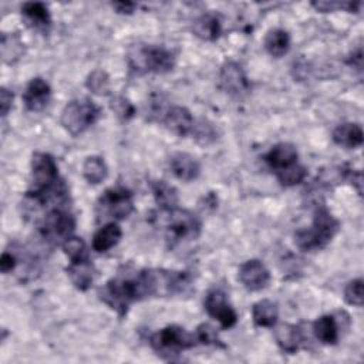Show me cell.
Instances as JSON below:
<instances>
[{"mask_svg":"<svg viewBox=\"0 0 364 364\" xmlns=\"http://www.w3.org/2000/svg\"><path fill=\"white\" fill-rule=\"evenodd\" d=\"M192 279L188 272L165 269H142L132 274H118L100 290L98 299L124 317L129 307L149 297H165L185 293Z\"/></svg>","mask_w":364,"mask_h":364,"instance_id":"obj_1","label":"cell"},{"mask_svg":"<svg viewBox=\"0 0 364 364\" xmlns=\"http://www.w3.org/2000/svg\"><path fill=\"white\" fill-rule=\"evenodd\" d=\"M340 223L333 213L320 205L314 210L310 228L299 229L294 233V243L301 252H317L324 249L338 232Z\"/></svg>","mask_w":364,"mask_h":364,"instance_id":"obj_2","label":"cell"},{"mask_svg":"<svg viewBox=\"0 0 364 364\" xmlns=\"http://www.w3.org/2000/svg\"><path fill=\"white\" fill-rule=\"evenodd\" d=\"M127 63L136 74H165L175 67L176 57L162 46L136 43L128 48Z\"/></svg>","mask_w":364,"mask_h":364,"instance_id":"obj_3","label":"cell"},{"mask_svg":"<svg viewBox=\"0 0 364 364\" xmlns=\"http://www.w3.org/2000/svg\"><path fill=\"white\" fill-rule=\"evenodd\" d=\"M198 344L195 334L188 333L182 326L169 324L149 337V346L164 360H175L182 351Z\"/></svg>","mask_w":364,"mask_h":364,"instance_id":"obj_4","label":"cell"},{"mask_svg":"<svg viewBox=\"0 0 364 364\" xmlns=\"http://www.w3.org/2000/svg\"><path fill=\"white\" fill-rule=\"evenodd\" d=\"M101 115V108L90 98H75L67 102L61 111L60 122L73 136L81 135L92 127Z\"/></svg>","mask_w":364,"mask_h":364,"instance_id":"obj_5","label":"cell"},{"mask_svg":"<svg viewBox=\"0 0 364 364\" xmlns=\"http://www.w3.org/2000/svg\"><path fill=\"white\" fill-rule=\"evenodd\" d=\"M75 229V219L67 206L50 208L37 222V230L47 243L58 245L73 236Z\"/></svg>","mask_w":364,"mask_h":364,"instance_id":"obj_6","label":"cell"},{"mask_svg":"<svg viewBox=\"0 0 364 364\" xmlns=\"http://www.w3.org/2000/svg\"><path fill=\"white\" fill-rule=\"evenodd\" d=\"M165 213V235L168 242L179 243L182 240H193L200 235V220L191 210L175 208Z\"/></svg>","mask_w":364,"mask_h":364,"instance_id":"obj_7","label":"cell"},{"mask_svg":"<svg viewBox=\"0 0 364 364\" xmlns=\"http://www.w3.org/2000/svg\"><path fill=\"white\" fill-rule=\"evenodd\" d=\"M97 212L100 218L127 219L134 212V196L131 191L122 186L107 189L97 202Z\"/></svg>","mask_w":364,"mask_h":364,"instance_id":"obj_8","label":"cell"},{"mask_svg":"<svg viewBox=\"0 0 364 364\" xmlns=\"http://www.w3.org/2000/svg\"><path fill=\"white\" fill-rule=\"evenodd\" d=\"M61 179L55 159L47 152H34L31 156V185L30 192H47Z\"/></svg>","mask_w":364,"mask_h":364,"instance_id":"obj_9","label":"cell"},{"mask_svg":"<svg viewBox=\"0 0 364 364\" xmlns=\"http://www.w3.org/2000/svg\"><path fill=\"white\" fill-rule=\"evenodd\" d=\"M218 81L220 90L233 98H243L250 92V81L236 61H225L220 65Z\"/></svg>","mask_w":364,"mask_h":364,"instance_id":"obj_10","label":"cell"},{"mask_svg":"<svg viewBox=\"0 0 364 364\" xmlns=\"http://www.w3.org/2000/svg\"><path fill=\"white\" fill-rule=\"evenodd\" d=\"M203 306L206 313L219 321L223 328H232L237 323V314L232 304L228 301L226 293L220 289H212L208 291Z\"/></svg>","mask_w":364,"mask_h":364,"instance_id":"obj_11","label":"cell"},{"mask_svg":"<svg viewBox=\"0 0 364 364\" xmlns=\"http://www.w3.org/2000/svg\"><path fill=\"white\" fill-rule=\"evenodd\" d=\"M237 279L246 290L259 291L267 287L270 282V272L262 260L250 259L240 264Z\"/></svg>","mask_w":364,"mask_h":364,"instance_id":"obj_12","label":"cell"},{"mask_svg":"<svg viewBox=\"0 0 364 364\" xmlns=\"http://www.w3.org/2000/svg\"><path fill=\"white\" fill-rule=\"evenodd\" d=\"M50 100H51L50 84L41 77L31 78L23 92L24 107L31 112H38V111H43L50 104Z\"/></svg>","mask_w":364,"mask_h":364,"instance_id":"obj_13","label":"cell"},{"mask_svg":"<svg viewBox=\"0 0 364 364\" xmlns=\"http://www.w3.org/2000/svg\"><path fill=\"white\" fill-rule=\"evenodd\" d=\"M161 122L169 132L182 138V136L191 135L195 119L186 107L172 105L168 108Z\"/></svg>","mask_w":364,"mask_h":364,"instance_id":"obj_14","label":"cell"},{"mask_svg":"<svg viewBox=\"0 0 364 364\" xmlns=\"http://www.w3.org/2000/svg\"><path fill=\"white\" fill-rule=\"evenodd\" d=\"M21 17L30 28L48 33L51 27V14L48 7L41 1H26L21 4Z\"/></svg>","mask_w":364,"mask_h":364,"instance_id":"obj_15","label":"cell"},{"mask_svg":"<svg viewBox=\"0 0 364 364\" xmlns=\"http://www.w3.org/2000/svg\"><path fill=\"white\" fill-rule=\"evenodd\" d=\"M274 340L286 354H296L303 343V333L299 326L290 323L274 324Z\"/></svg>","mask_w":364,"mask_h":364,"instance_id":"obj_16","label":"cell"},{"mask_svg":"<svg viewBox=\"0 0 364 364\" xmlns=\"http://www.w3.org/2000/svg\"><path fill=\"white\" fill-rule=\"evenodd\" d=\"M263 159L273 172H277L286 166L296 164L299 159V152L293 144L279 142L269 149Z\"/></svg>","mask_w":364,"mask_h":364,"instance_id":"obj_17","label":"cell"},{"mask_svg":"<svg viewBox=\"0 0 364 364\" xmlns=\"http://www.w3.org/2000/svg\"><path fill=\"white\" fill-rule=\"evenodd\" d=\"M171 172L183 182L196 179L200 173V165L195 156L186 152H175L169 158Z\"/></svg>","mask_w":364,"mask_h":364,"instance_id":"obj_18","label":"cell"},{"mask_svg":"<svg viewBox=\"0 0 364 364\" xmlns=\"http://www.w3.org/2000/svg\"><path fill=\"white\" fill-rule=\"evenodd\" d=\"M67 274L73 283V286L80 290L85 291L91 287L94 282V266L90 257H84L80 260H73L67 266Z\"/></svg>","mask_w":364,"mask_h":364,"instance_id":"obj_19","label":"cell"},{"mask_svg":"<svg viewBox=\"0 0 364 364\" xmlns=\"http://www.w3.org/2000/svg\"><path fill=\"white\" fill-rule=\"evenodd\" d=\"M331 138L334 144L347 149H355L363 145L364 134L363 128L357 122H344L334 128Z\"/></svg>","mask_w":364,"mask_h":364,"instance_id":"obj_20","label":"cell"},{"mask_svg":"<svg viewBox=\"0 0 364 364\" xmlns=\"http://www.w3.org/2000/svg\"><path fill=\"white\" fill-rule=\"evenodd\" d=\"M192 33L203 41H216L222 33L219 16L216 13H205L199 16L193 21Z\"/></svg>","mask_w":364,"mask_h":364,"instance_id":"obj_21","label":"cell"},{"mask_svg":"<svg viewBox=\"0 0 364 364\" xmlns=\"http://www.w3.org/2000/svg\"><path fill=\"white\" fill-rule=\"evenodd\" d=\"M121 236H122L121 226L115 222H108L94 233L92 249L98 253L108 252L119 242Z\"/></svg>","mask_w":364,"mask_h":364,"instance_id":"obj_22","label":"cell"},{"mask_svg":"<svg viewBox=\"0 0 364 364\" xmlns=\"http://www.w3.org/2000/svg\"><path fill=\"white\" fill-rule=\"evenodd\" d=\"M151 191H152L155 203L162 212H168L178 208V202H179L178 191L175 189V186H172L166 181H162V179L154 181L151 183Z\"/></svg>","mask_w":364,"mask_h":364,"instance_id":"obj_23","label":"cell"},{"mask_svg":"<svg viewBox=\"0 0 364 364\" xmlns=\"http://www.w3.org/2000/svg\"><path fill=\"white\" fill-rule=\"evenodd\" d=\"M252 320L257 327H274L279 321L277 304L269 299L256 301L252 306Z\"/></svg>","mask_w":364,"mask_h":364,"instance_id":"obj_24","label":"cell"},{"mask_svg":"<svg viewBox=\"0 0 364 364\" xmlns=\"http://www.w3.org/2000/svg\"><path fill=\"white\" fill-rule=\"evenodd\" d=\"M313 333L316 338L326 346L336 344L340 337L337 321L331 314H324L316 318L313 323Z\"/></svg>","mask_w":364,"mask_h":364,"instance_id":"obj_25","label":"cell"},{"mask_svg":"<svg viewBox=\"0 0 364 364\" xmlns=\"http://www.w3.org/2000/svg\"><path fill=\"white\" fill-rule=\"evenodd\" d=\"M264 50L274 58H280L290 50V34L283 28L269 30L264 37Z\"/></svg>","mask_w":364,"mask_h":364,"instance_id":"obj_26","label":"cell"},{"mask_svg":"<svg viewBox=\"0 0 364 364\" xmlns=\"http://www.w3.org/2000/svg\"><path fill=\"white\" fill-rule=\"evenodd\" d=\"M82 176L91 185L104 182L108 176V168L105 161L98 155L87 156L82 164Z\"/></svg>","mask_w":364,"mask_h":364,"instance_id":"obj_27","label":"cell"},{"mask_svg":"<svg viewBox=\"0 0 364 364\" xmlns=\"http://www.w3.org/2000/svg\"><path fill=\"white\" fill-rule=\"evenodd\" d=\"M1 58L6 64H14L24 54V43L17 33H3L1 36Z\"/></svg>","mask_w":364,"mask_h":364,"instance_id":"obj_28","label":"cell"},{"mask_svg":"<svg viewBox=\"0 0 364 364\" xmlns=\"http://www.w3.org/2000/svg\"><path fill=\"white\" fill-rule=\"evenodd\" d=\"M274 173H276V178L280 182V185L290 188V186L299 185L304 181V178L307 176V169L303 165H300L299 162H296V164L286 166Z\"/></svg>","mask_w":364,"mask_h":364,"instance_id":"obj_29","label":"cell"},{"mask_svg":"<svg viewBox=\"0 0 364 364\" xmlns=\"http://www.w3.org/2000/svg\"><path fill=\"white\" fill-rule=\"evenodd\" d=\"M191 135L195 138V141L200 145H210L218 139V131L212 122L208 119H199L195 121Z\"/></svg>","mask_w":364,"mask_h":364,"instance_id":"obj_30","label":"cell"},{"mask_svg":"<svg viewBox=\"0 0 364 364\" xmlns=\"http://www.w3.org/2000/svg\"><path fill=\"white\" fill-rule=\"evenodd\" d=\"M85 87L97 95L109 94V75L104 70H94L85 80Z\"/></svg>","mask_w":364,"mask_h":364,"instance_id":"obj_31","label":"cell"},{"mask_svg":"<svg viewBox=\"0 0 364 364\" xmlns=\"http://www.w3.org/2000/svg\"><path fill=\"white\" fill-rule=\"evenodd\" d=\"M61 247H63L65 256L70 259V262L88 257L85 242L78 236H70L68 239H65L63 242Z\"/></svg>","mask_w":364,"mask_h":364,"instance_id":"obj_32","label":"cell"},{"mask_svg":"<svg viewBox=\"0 0 364 364\" xmlns=\"http://www.w3.org/2000/svg\"><path fill=\"white\" fill-rule=\"evenodd\" d=\"M311 6L321 13H328L340 9L348 13H358L363 3L361 1H313Z\"/></svg>","mask_w":364,"mask_h":364,"instance_id":"obj_33","label":"cell"},{"mask_svg":"<svg viewBox=\"0 0 364 364\" xmlns=\"http://www.w3.org/2000/svg\"><path fill=\"white\" fill-rule=\"evenodd\" d=\"M195 337L198 340V344H205V346H216V347H223L218 330L209 324V323H202L196 327Z\"/></svg>","mask_w":364,"mask_h":364,"instance_id":"obj_34","label":"cell"},{"mask_svg":"<svg viewBox=\"0 0 364 364\" xmlns=\"http://www.w3.org/2000/svg\"><path fill=\"white\" fill-rule=\"evenodd\" d=\"M109 107L114 111V114L119 119H122V121H128V119H131L135 115L134 104L128 98H125L122 95L112 97V100L109 102Z\"/></svg>","mask_w":364,"mask_h":364,"instance_id":"obj_35","label":"cell"},{"mask_svg":"<svg viewBox=\"0 0 364 364\" xmlns=\"http://www.w3.org/2000/svg\"><path fill=\"white\" fill-rule=\"evenodd\" d=\"M363 279H353L344 287V300L350 306H363Z\"/></svg>","mask_w":364,"mask_h":364,"instance_id":"obj_36","label":"cell"},{"mask_svg":"<svg viewBox=\"0 0 364 364\" xmlns=\"http://www.w3.org/2000/svg\"><path fill=\"white\" fill-rule=\"evenodd\" d=\"M18 264V257L14 252H3L1 259H0V270L3 274L11 273Z\"/></svg>","mask_w":364,"mask_h":364,"instance_id":"obj_37","label":"cell"},{"mask_svg":"<svg viewBox=\"0 0 364 364\" xmlns=\"http://www.w3.org/2000/svg\"><path fill=\"white\" fill-rule=\"evenodd\" d=\"M13 100H14V94L10 90L1 87V90H0V112H1V117H6L9 114V111L13 107Z\"/></svg>","mask_w":364,"mask_h":364,"instance_id":"obj_38","label":"cell"},{"mask_svg":"<svg viewBox=\"0 0 364 364\" xmlns=\"http://www.w3.org/2000/svg\"><path fill=\"white\" fill-rule=\"evenodd\" d=\"M346 178L351 182V185L355 188L357 193L363 195V173L358 169H347Z\"/></svg>","mask_w":364,"mask_h":364,"instance_id":"obj_39","label":"cell"},{"mask_svg":"<svg viewBox=\"0 0 364 364\" xmlns=\"http://www.w3.org/2000/svg\"><path fill=\"white\" fill-rule=\"evenodd\" d=\"M111 7L119 14H132L136 4L132 1H112Z\"/></svg>","mask_w":364,"mask_h":364,"instance_id":"obj_40","label":"cell"}]
</instances>
